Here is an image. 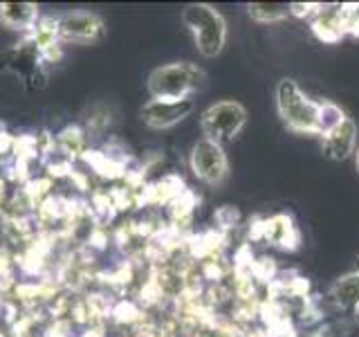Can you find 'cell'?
I'll return each instance as SVG.
<instances>
[{"instance_id":"2","label":"cell","mask_w":359,"mask_h":337,"mask_svg":"<svg viewBox=\"0 0 359 337\" xmlns=\"http://www.w3.org/2000/svg\"><path fill=\"white\" fill-rule=\"evenodd\" d=\"M276 108L290 131L319 135V101H312L294 79H280L276 84Z\"/></svg>"},{"instance_id":"11","label":"cell","mask_w":359,"mask_h":337,"mask_svg":"<svg viewBox=\"0 0 359 337\" xmlns=\"http://www.w3.org/2000/svg\"><path fill=\"white\" fill-rule=\"evenodd\" d=\"M265 236L269 243L278 247H294L299 241V232L290 216H274L265 223Z\"/></svg>"},{"instance_id":"3","label":"cell","mask_w":359,"mask_h":337,"mask_svg":"<svg viewBox=\"0 0 359 337\" xmlns=\"http://www.w3.org/2000/svg\"><path fill=\"white\" fill-rule=\"evenodd\" d=\"M182 22L191 32L198 52L205 59H213L222 52L224 43H227V22L216 7L205 3L187 5L182 9Z\"/></svg>"},{"instance_id":"8","label":"cell","mask_w":359,"mask_h":337,"mask_svg":"<svg viewBox=\"0 0 359 337\" xmlns=\"http://www.w3.org/2000/svg\"><path fill=\"white\" fill-rule=\"evenodd\" d=\"M321 151L328 160L341 162L357 151V124L346 117L339 126L321 135Z\"/></svg>"},{"instance_id":"18","label":"cell","mask_w":359,"mask_h":337,"mask_svg":"<svg viewBox=\"0 0 359 337\" xmlns=\"http://www.w3.org/2000/svg\"><path fill=\"white\" fill-rule=\"evenodd\" d=\"M355 322H357V324H359V308H357V310H355Z\"/></svg>"},{"instance_id":"14","label":"cell","mask_w":359,"mask_h":337,"mask_svg":"<svg viewBox=\"0 0 359 337\" xmlns=\"http://www.w3.org/2000/svg\"><path fill=\"white\" fill-rule=\"evenodd\" d=\"M346 112L332 101H319V135H325L346 119Z\"/></svg>"},{"instance_id":"16","label":"cell","mask_w":359,"mask_h":337,"mask_svg":"<svg viewBox=\"0 0 359 337\" xmlns=\"http://www.w3.org/2000/svg\"><path fill=\"white\" fill-rule=\"evenodd\" d=\"M355 166H357V171H359V149L355 151Z\"/></svg>"},{"instance_id":"1","label":"cell","mask_w":359,"mask_h":337,"mask_svg":"<svg viewBox=\"0 0 359 337\" xmlns=\"http://www.w3.org/2000/svg\"><path fill=\"white\" fill-rule=\"evenodd\" d=\"M207 74L200 70L196 63L189 61H175L155 67L149 74V88L151 99H191V95L205 86Z\"/></svg>"},{"instance_id":"9","label":"cell","mask_w":359,"mask_h":337,"mask_svg":"<svg viewBox=\"0 0 359 337\" xmlns=\"http://www.w3.org/2000/svg\"><path fill=\"white\" fill-rule=\"evenodd\" d=\"M41 20L39 5L34 3H0V22L9 29L22 32L27 37Z\"/></svg>"},{"instance_id":"13","label":"cell","mask_w":359,"mask_h":337,"mask_svg":"<svg viewBox=\"0 0 359 337\" xmlns=\"http://www.w3.org/2000/svg\"><path fill=\"white\" fill-rule=\"evenodd\" d=\"M247 11L256 22H278L292 16L287 3H252L247 5Z\"/></svg>"},{"instance_id":"10","label":"cell","mask_w":359,"mask_h":337,"mask_svg":"<svg viewBox=\"0 0 359 337\" xmlns=\"http://www.w3.org/2000/svg\"><path fill=\"white\" fill-rule=\"evenodd\" d=\"M330 297L344 310L359 308V272H346L330 286Z\"/></svg>"},{"instance_id":"4","label":"cell","mask_w":359,"mask_h":337,"mask_svg":"<svg viewBox=\"0 0 359 337\" xmlns=\"http://www.w3.org/2000/svg\"><path fill=\"white\" fill-rule=\"evenodd\" d=\"M247 124V108L241 101L233 99H224L211 104L205 112H202L200 119V128L202 135L211 142H231L236 135H238Z\"/></svg>"},{"instance_id":"7","label":"cell","mask_w":359,"mask_h":337,"mask_svg":"<svg viewBox=\"0 0 359 337\" xmlns=\"http://www.w3.org/2000/svg\"><path fill=\"white\" fill-rule=\"evenodd\" d=\"M104 37V20L95 11H70L59 16L61 43H95Z\"/></svg>"},{"instance_id":"17","label":"cell","mask_w":359,"mask_h":337,"mask_svg":"<svg viewBox=\"0 0 359 337\" xmlns=\"http://www.w3.org/2000/svg\"><path fill=\"white\" fill-rule=\"evenodd\" d=\"M355 272H359V254H357V258H355Z\"/></svg>"},{"instance_id":"6","label":"cell","mask_w":359,"mask_h":337,"mask_svg":"<svg viewBox=\"0 0 359 337\" xmlns=\"http://www.w3.org/2000/svg\"><path fill=\"white\" fill-rule=\"evenodd\" d=\"M194 112V99H149L140 110V117L149 128L164 131L184 121Z\"/></svg>"},{"instance_id":"12","label":"cell","mask_w":359,"mask_h":337,"mask_svg":"<svg viewBox=\"0 0 359 337\" xmlns=\"http://www.w3.org/2000/svg\"><path fill=\"white\" fill-rule=\"evenodd\" d=\"M346 20L341 11H330V9H317V20H314V32L319 34L323 41H337L344 34Z\"/></svg>"},{"instance_id":"15","label":"cell","mask_w":359,"mask_h":337,"mask_svg":"<svg viewBox=\"0 0 359 337\" xmlns=\"http://www.w3.org/2000/svg\"><path fill=\"white\" fill-rule=\"evenodd\" d=\"M319 5H290L292 16H312L317 14Z\"/></svg>"},{"instance_id":"5","label":"cell","mask_w":359,"mask_h":337,"mask_svg":"<svg viewBox=\"0 0 359 337\" xmlns=\"http://www.w3.org/2000/svg\"><path fill=\"white\" fill-rule=\"evenodd\" d=\"M189 166L200 183H205L209 187L222 185L229 173V160L227 153H224V146L207 138H200L194 144L189 155Z\"/></svg>"}]
</instances>
